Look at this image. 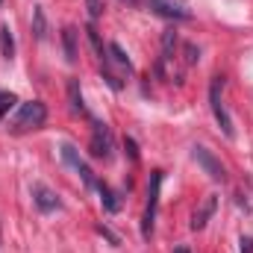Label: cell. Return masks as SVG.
Listing matches in <instances>:
<instances>
[{"label":"cell","mask_w":253,"mask_h":253,"mask_svg":"<svg viewBox=\"0 0 253 253\" xmlns=\"http://www.w3.org/2000/svg\"><path fill=\"white\" fill-rule=\"evenodd\" d=\"M221 88H224V77H212V85H209V106H212V115H215L218 126L224 129V135L233 138V135H236V126H233V118H230V112H227V106H224V100H221Z\"/></svg>","instance_id":"cell-1"},{"label":"cell","mask_w":253,"mask_h":253,"mask_svg":"<svg viewBox=\"0 0 253 253\" xmlns=\"http://www.w3.org/2000/svg\"><path fill=\"white\" fill-rule=\"evenodd\" d=\"M159 189H162V171H153L150 183H147V206L141 215V236L144 239L153 236V221H156V209H159Z\"/></svg>","instance_id":"cell-2"},{"label":"cell","mask_w":253,"mask_h":253,"mask_svg":"<svg viewBox=\"0 0 253 253\" xmlns=\"http://www.w3.org/2000/svg\"><path fill=\"white\" fill-rule=\"evenodd\" d=\"M44 118H47V106H44L42 100H30V103H24V106H21V112H18L15 124H12V132L36 129V126L44 124Z\"/></svg>","instance_id":"cell-3"},{"label":"cell","mask_w":253,"mask_h":253,"mask_svg":"<svg viewBox=\"0 0 253 253\" xmlns=\"http://www.w3.org/2000/svg\"><path fill=\"white\" fill-rule=\"evenodd\" d=\"M191 156H194V162L209 174V180H215V183H224V180H227V171H224L221 159H218L212 150H206V147L194 144V147H191Z\"/></svg>","instance_id":"cell-4"},{"label":"cell","mask_w":253,"mask_h":253,"mask_svg":"<svg viewBox=\"0 0 253 253\" xmlns=\"http://www.w3.org/2000/svg\"><path fill=\"white\" fill-rule=\"evenodd\" d=\"M88 150H91V156L94 159H112V132H109V126L100 124V121H94L91 124V144H88Z\"/></svg>","instance_id":"cell-5"},{"label":"cell","mask_w":253,"mask_h":253,"mask_svg":"<svg viewBox=\"0 0 253 253\" xmlns=\"http://www.w3.org/2000/svg\"><path fill=\"white\" fill-rule=\"evenodd\" d=\"M30 194H33V203H36L42 212H53V209H59V206H62V203H59V197H56V191H50L47 186H42V183H33Z\"/></svg>","instance_id":"cell-6"},{"label":"cell","mask_w":253,"mask_h":253,"mask_svg":"<svg viewBox=\"0 0 253 253\" xmlns=\"http://www.w3.org/2000/svg\"><path fill=\"white\" fill-rule=\"evenodd\" d=\"M215 206H218V197H212V194H209V197H206V203L194 212V218H191V230H203V227H206V221L215 215Z\"/></svg>","instance_id":"cell-7"},{"label":"cell","mask_w":253,"mask_h":253,"mask_svg":"<svg viewBox=\"0 0 253 253\" xmlns=\"http://www.w3.org/2000/svg\"><path fill=\"white\" fill-rule=\"evenodd\" d=\"M150 9L159 12V15H165V18H177V21H186L189 18L186 9H180L177 3H168V0H150Z\"/></svg>","instance_id":"cell-8"},{"label":"cell","mask_w":253,"mask_h":253,"mask_svg":"<svg viewBox=\"0 0 253 253\" xmlns=\"http://www.w3.org/2000/svg\"><path fill=\"white\" fill-rule=\"evenodd\" d=\"M62 47H65V59L74 65L77 56H80V50H77V30L74 27H65L62 30Z\"/></svg>","instance_id":"cell-9"},{"label":"cell","mask_w":253,"mask_h":253,"mask_svg":"<svg viewBox=\"0 0 253 253\" xmlns=\"http://www.w3.org/2000/svg\"><path fill=\"white\" fill-rule=\"evenodd\" d=\"M0 53H3V59H15V39H12V30L6 27V24H0Z\"/></svg>","instance_id":"cell-10"},{"label":"cell","mask_w":253,"mask_h":253,"mask_svg":"<svg viewBox=\"0 0 253 253\" xmlns=\"http://www.w3.org/2000/svg\"><path fill=\"white\" fill-rule=\"evenodd\" d=\"M33 36H36L39 42L47 39V18H44V9H42V6L33 9Z\"/></svg>","instance_id":"cell-11"},{"label":"cell","mask_w":253,"mask_h":253,"mask_svg":"<svg viewBox=\"0 0 253 253\" xmlns=\"http://www.w3.org/2000/svg\"><path fill=\"white\" fill-rule=\"evenodd\" d=\"M68 100H71V112H83V91H80V80H68Z\"/></svg>","instance_id":"cell-12"},{"label":"cell","mask_w":253,"mask_h":253,"mask_svg":"<svg viewBox=\"0 0 253 253\" xmlns=\"http://www.w3.org/2000/svg\"><path fill=\"white\" fill-rule=\"evenodd\" d=\"M97 189H100V200H103V209H106V212H118V209H121V203H118V197H115V191L109 189V186H103V183H97Z\"/></svg>","instance_id":"cell-13"},{"label":"cell","mask_w":253,"mask_h":253,"mask_svg":"<svg viewBox=\"0 0 253 253\" xmlns=\"http://www.w3.org/2000/svg\"><path fill=\"white\" fill-rule=\"evenodd\" d=\"M59 153H62V159L71 165V168H80V165H83V159H80V153H77V147H74L71 141H62Z\"/></svg>","instance_id":"cell-14"},{"label":"cell","mask_w":253,"mask_h":253,"mask_svg":"<svg viewBox=\"0 0 253 253\" xmlns=\"http://www.w3.org/2000/svg\"><path fill=\"white\" fill-rule=\"evenodd\" d=\"M109 53H112V59H115V62L121 65V68H126V71H132V62H129V56L124 53V47H121L118 42H112V44H109Z\"/></svg>","instance_id":"cell-15"},{"label":"cell","mask_w":253,"mask_h":253,"mask_svg":"<svg viewBox=\"0 0 253 253\" xmlns=\"http://www.w3.org/2000/svg\"><path fill=\"white\" fill-rule=\"evenodd\" d=\"M197 59H200V50H197V44L186 42V44H183V62H186V68H191Z\"/></svg>","instance_id":"cell-16"},{"label":"cell","mask_w":253,"mask_h":253,"mask_svg":"<svg viewBox=\"0 0 253 253\" xmlns=\"http://www.w3.org/2000/svg\"><path fill=\"white\" fill-rule=\"evenodd\" d=\"M15 103H18V100H15L12 91H0V121H3V115H9V109H12Z\"/></svg>","instance_id":"cell-17"},{"label":"cell","mask_w":253,"mask_h":253,"mask_svg":"<svg viewBox=\"0 0 253 253\" xmlns=\"http://www.w3.org/2000/svg\"><path fill=\"white\" fill-rule=\"evenodd\" d=\"M85 9H88V18L97 21L103 15V0H85Z\"/></svg>","instance_id":"cell-18"},{"label":"cell","mask_w":253,"mask_h":253,"mask_svg":"<svg viewBox=\"0 0 253 253\" xmlns=\"http://www.w3.org/2000/svg\"><path fill=\"white\" fill-rule=\"evenodd\" d=\"M77 174L83 177V183H85V186H97V180H94V174H91V168H88L85 162H83V165L77 168Z\"/></svg>","instance_id":"cell-19"},{"label":"cell","mask_w":253,"mask_h":253,"mask_svg":"<svg viewBox=\"0 0 253 253\" xmlns=\"http://www.w3.org/2000/svg\"><path fill=\"white\" fill-rule=\"evenodd\" d=\"M97 233H100V236H106V239H109L112 245H121V239H118V236H115V233H112L109 227H103V224H97Z\"/></svg>","instance_id":"cell-20"},{"label":"cell","mask_w":253,"mask_h":253,"mask_svg":"<svg viewBox=\"0 0 253 253\" xmlns=\"http://www.w3.org/2000/svg\"><path fill=\"white\" fill-rule=\"evenodd\" d=\"M124 147H126V153H129V159L135 162V159H138V150H135V141H132V138H124Z\"/></svg>","instance_id":"cell-21"},{"label":"cell","mask_w":253,"mask_h":253,"mask_svg":"<svg viewBox=\"0 0 253 253\" xmlns=\"http://www.w3.org/2000/svg\"><path fill=\"white\" fill-rule=\"evenodd\" d=\"M242 253H253V239L251 236H242Z\"/></svg>","instance_id":"cell-22"},{"label":"cell","mask_w":253,"mask_h":253,"mask_svg":"<svg viewBox=\"0 0 253 253\" xmlns=\"http://www.w3.org/2000/svg\"><path fill=\"white\" fill-rule=\"evenodd\" d=\"M174 253H191V251H189V245H177V248H174Z\"/></svg>","instance_id":"cell-23"},{"label":"cell","mask_w":253,"mask_h":253,"mask_svg":"<svg viewBox=\"0 0 253 253\" xmlns=\"http://www.w3.org/2000/svg\"><path fill=\"white\" fill-rule=\"evenodd\" d=\"M121 3H135V0H121Z\"/></svg>","instance_id":"cell-24"}]
</instances>
